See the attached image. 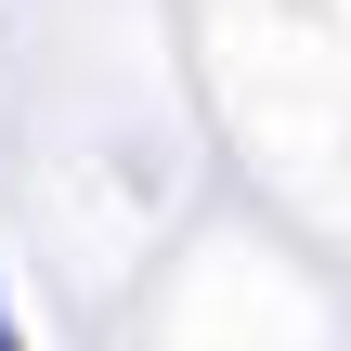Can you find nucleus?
I'll return each instance as SVG.
<instances>
[{"label": "nucleus", "mask_w": 351, "mask_h": 351, "mask_svg": "<svg viewBox=\"0 0 351 351\" xmlns=\"http://www.w3.org/2000/svg\"><path fill=\"white\" fill-rule=\"evenodd\" d=\"M0 351H26V339H13V313H0Z\"/></svg>", "instance_id": "nucleus-1"}]
</instances>
